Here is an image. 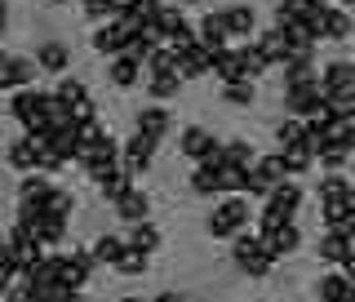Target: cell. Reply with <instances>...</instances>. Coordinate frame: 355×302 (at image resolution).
Instances as JSON below:
<instances>
[{
	"instance_id": "cell-1",
	"label": "cell",
	"mask_w": 355,
	"mask_h": 302,
	"mask_svg": "<svg viewBox=\"0 0 355 302\" xmlns=\"http://www.w3.org/2000/svg\"><path fill=\"white\" fill-rule=\"evenodd\" d=\"M49 111H53V94H44V89H18L9 98V116L22 125V133H44L49 129Z\"/></svg>"
},
{
	"instance_id": "cell-4",
	"label": "cell",
	"mask_w": 355,
	"mask_h": 302,
	"mask_svg": "<svg viewBox=\"0 0 355 302\" xmlns=\"http://www.w3.org/2000/svg\"><path fill=\"white\" fill-rule=\"evenodd\" d=\"M297 209H302V187L288 178V183L271 187V196H266V205H262V218H271V222H280V227H288V222L297 218Z\"/></svg>"
},
{
	"instance_id": "cell-26",
	"label": "cell",
	"mask_w": 355,
	"mask_h": 302,
	"mask_svg": "<svg viewBox=\"0 0 355 302\" xmlns=\"http://www.w3.org/2000/svg\"><path fill=\"white\" fill-rule=\"evenodd\" d=\"M142 76H147V81H160V76H178V53L173 49H155L147 62H142Z\"/></svg>"
},
{
	"instance_id": "cell-18",
	"label": "cell",
	"mask_w": 355,
	"mask_h": 302,
	"mask_svg": "<svg viewBox=\"0 0 355 302\" xmlns=\"http://www.w3.org/2000/svg\"><path fill=\"white\" fill-rule=\"evenodd\" d=\"M315 298H320V302H355V285H351L342 271H329V276H320Z\"/></svg>"
},
{
	"instance_id": "cell-47",
	"label": "cell",
	"mask_w": 355,
	"mask_h": 302,
	"mask_svg": "<svg viewBox=\"0 0 355 302\" xmlns=\"http://www.w3.org/2000/svg\"><path fill=\"white\" fill-rule=\"evenodd\" d=\"M155 302H187L182 294H173V289H164V294H155Z\"/></svg>"
},
{
	"instance_id": "cell-7",
	"label": "cell",
	"mask_w": 355,
	"mask_h": 302,
	"mask_svg": "<svg viewBox=\"0 0 355 302\" xmlns=\"http://www.w3.org/2000/svg\"><path fill=\"white\" fill-rule=\"evenodd\" d=\"M196 44L209 53V58H218L222 49H231V36H227V22H222L218 9H209L205 18H200V27H196Z\"/></svg>"
},
{
	"instance_id": "cell-21",
	"label": "cell",
	"mask_w": 355,
	"mask_h": 302,
	"mask_svg": "<svg viewBox=\"0 0 355 302\" xmlns=\"http://www.w3.org/2000/svg\"><path fill=\"white\" fill-rule=\"evenodd\" d=\"M125 40H129V31L116 27V22H107V27L94 31V49L107 53V58H120V53H125Z\"/></svg>"
},
{
	"instance_id": "cell-9",
	"label": "cell",
	"mask_w": 355,
	"mask_h": 302,
	"mask_svg": "<svg viewBox=\"0 0 355 302\" xmlns=\"http://www.w3.org/2000/svg\"><path fill=\"white\" fill-rule=\"evenodd\" d=\"M214 147H218V138L205 125H187L182 133H178V151H182L187 160H196V165H205L209 156H214Z\"/></svg>"
},
{
	"instance_id": "cell-27",
	"label": "cell",
	"mask_w": 355,
	"mask_h": 302,
	"mask_svg": "<svg viewBox=\"0 0 355 302\" xmlns=\"http://www.w3.org/2000/svg\"><path fill=\"white\" fill-rule=\"evenodd\" d=\"M253 174H258L266 187H280V183H288V174H284V160H280V151H271V156H258V160H253Z\"/></svg>"
},
{
	"instance_id": "cell-30",
	"label": "cell",
	"mask_w": 355,
	"mask_h": 302,
	"mask_svg": "<svg viewBox=\"0 0 355 302\" xmlns=\"http://www.w3.org/2000/svg\"><path fill=\"white\" fill-rule=\"evenodd\" d=\"M5 160L14 165L18 174H36V151H31V142H27V138H14V142H9Z\"/></svg>"
},
{
	"instance_id": "cell-2",
	"label": "cell",
	"mask_w": 355,
	"mask_h": 302,
	"mask_svg": "<svg viewBox=\"0 0 355 302\" xmlns=\"http://www.w3.org/2000/svg\"><path fill=\"white\" fill-rule=\"evenodd\" d=\"M209 236L214 240H236L244 236V227H249V200L244 196H218L214 214H209Z\"/></svg>"
},
{
	"instance_id": "cell-35",
	"label": "cell",
	"mask_w": 355,
	"mask_h": 302,
	"mask_svg": "<svg viewBox=\"0 0 355 302\" xmlns=\"http://www.w3.org/2000/svg\"><path fill=\"white\" fill-rule=\"evenodd\" d=\"M129 187H133V178H129L125 169H111V174L103 178V183H98V192H103V200H107V205H116V200L125 196Z\"/></svg>"
},
{
	"instance_id": "cell-20",
	"label": "cell",
	"mask_w": 355,
	"mask_h": 302,
	"mask_svg": "<svg viewBox=\"0 0 355 302\" xmlns=\"http://www.w3.org/2000/svg\"><path fill=\"white\" fill-rule=\"evenodd\" d=\"M253 160H258V156H253V147L244 138L218 142V169H222V165H231V169H253Z\"/></svg>"
},
{
	"instance_id": "cell-50",
	"label": "cell",
	"mask_w": 355,
	"mask_h": 302,
	"mask_svg": "<svg viewBox=\"0 0 355 302\" xmlns=\"http://www.w3.org/2000/svg\"><path fill=\"white\" fill-rule=\"evenodd\" d=\"M62 302H85V294H67V298H62Z\"/></svg>"
},
{
	"instance_id": "cell-28",
	"label": "cell",
	"mask_w": 355,
	"mask_h": 302,
	"mask_svg": "<svg viewBox=\"0 0 355 302\" xmlns=\"http://www.w3.org/2000/svg\"><path fill=\"white\" fill-rule=\"evenodd\" d=\"M214 76L222 85H240L244 81V67H240V53L236 49H222L218 58H214Z\"/></svg>"
},
{
	"instance_id": "cell-51",
	"label": "cell",
	"mask_w": 355,
	"mask_h": 302,
	"mask_svg": "<svg viewBox=\"0 0 355 302\" xmlns=\"http://www.w3.org/2000/svg\"><path fill=\"white\" fill-rule=\"evenodd\" d=\"M120 302H142V298H120Z\"/></svg>"
},
{
	"instance_id": "cell-6",
	"label": "cell",
	"mask_w": 355,
	"mask_h": 302,
	"mask_svg": "<svg viewBox=\"0 0 355 302\" xmlns=\"http://www.w3.org/2000/svg\"><path fill=\"white\" fill-rule=\"evenodd\" d=\"M31 81H36V62L27 53H5L0 58V89L18 94V89H31Z\"/></svg>"
},
{
	"instance_id": "cell-37",
	"label": "cell",
	"mask_w": 355,
	"mask_h": 302,
	"mask_svg": "<svg viewBox=\"0 0 355 302\" xmlns=\"http://www.w3.org/2000/svg\"><path fill=\"white\" fill-rule=\"evenodd\" d=\"M191 192H196V196H205V200H218V196H222V187H218V169H205V165H196V174H191Z\"/></svg>"
},
{
	"instance_id": "cell-36",
	"label": "cell",
	"mask_w": 355,
	"mask_h": 302,
	"mask_svg": "<svg viewBox=\"0 0 355 302\" xmlns=\"http://www.w3.org/2000/svg\"><path fill=\"white\" fill-rule=\"evenodd\" d=\"M236 53H240V67H244V81H249V85L258 81L262 72H271V67H266V58L258 53V44H240Z\"/></svg>"
},
{
	"instance_id": "cell-52",
	"label": "cell",
	"mask_w": 355,
	"mask_h": 302,
	"mask_svg": "<svg viewBox=\"0 0 355 302\" xmlns=\"http://www.w3.org/2000/svg\"><path fill=\"white\" fill-rule=\"evenodd\" d=\"M351 156H355V138H351Z\"/></svg>"
},
{
	"instance_id": "cell-44",
	"label": "cell",
	"mask_w": 355,
	"mask_h": 302,
	"mask_svg": "<svg viewBox=\"0 0 355 302\" xmlns=\"http://www.w3.org/2000/svg\"><path fill=\"white\" fill-rule=\"evenodd\" d=\"M58 169H62V160H58L53 151H40V156H36V174H40V178H49V174H58Z\"/></svg>"
},
{
	"instance_id": "cell-23",
	"label": "cell",
	"mask_w": 355,
	"mask_h": 302,
	"mask_svg": "<svg viewBox=\"0 0 355 302\" xmlns=\"http://www.w3.org/2000/svg\"><path fill=\"white\" fill-rule=\"evenodd\" d=\"M89 253H94V262H107V267H116V262L129 253V244H125V236H111V231H103V236L94 240V249H89Z\"/></svg>"
},
{
	"instance_id": "cell-46",
	"label": "cell",
	"mask_w": 355,
	"mask_h": 302,
	"mask_svg": "<svg viewBox=\"0 0 355 302\" xmlns=\"http://www.w3.org/2000/svg\"><path fill=\"white\" fill-rule=\"evenodd\" d=\"M85 18H89V22H103V27H107V22H111V5H85Z\"/></svg>"
},
{
	"instance_id": "cell-53",
	"label": "cell",
	"mask_w": 355,
	"mask_h": 302,
	"mask_svg": "<svg viewBox=\"0 0 355 302\" xmlns=\"http://www.w3.org/2000/svg\"><path fill=\"white\" fill-rule=\"evenodd\" d=\"M0 58H5V53H0Z\"/></svg>"
},
{
	"instance_id": "cell-12",
	"label": "cell",
	"mask_w": 355,
	"mask_h": 302,
	"mask_svg": "<svg viewBox=\"0 0 355 302\" xmlns=\"http://www.w3.org/2000/svg\"><path fill=\"white\" fill-rule=\"evenodd\" d=\"M31 62H36V72H49V76H58V81H62L67 67H71V49H67L62 40H44Z\"/></svg>"
},
{
	"instance_id": "cell-40",
	"label": "cell",
	"mask_w": 355,
	"mask_h": 302,
	"mask_svg": "<svg viewBox=\"0 0 355 302\" xmlns=\"http://www.w3.org/2000/svg\"><path fill=\"white\" fill-rule=\"evenodd\" d=\"M155 49H160V44H151L147 36H142V31H138V36H129V40H125V58H129V62H138V67L147 62Z\"/></svg>"
},
{
	"instance_id": "cell-34",
	"label": "cell",
	"mask_w": 355,
	"mask_h": 302,
	"mask_svg": "<svg viewBox=\"0 0 355 302\" xmlns=\"http://www.w3.org/2000/svg\"><path fill=\"white\" fill-rule=\"evenodd\" d=\"M280 160H284V174L293 178V174H306L311 165H315V156H311V147H306V142H297V147L280 151Z\"/></svg>"
},
{
	"instance_id": "cell-3",
	"label": "cell",
	"mask_w": 355,
	"mask_h": 302,
	"mask_svg": "<svg viewBox=\"0 0 355 302\" xmlns=\"http://www.w3.org/2000/svg\"><path fill=\"white\" fill-rule=\"evenodd\" d=\"M236 267L249 276V280H266L271 267H275V258L266 253V244L258 236H236Z\"/></svg>"
},
{
	"instance_id": "cell-25",
	"label": "cell",
	"mask_w": 355,
	"mask_h": 302,
	"mask_svg": "<svg viewBox=\"0 0 355 302\" xmlns=\"http://www.w3.org/2000/svg\"><path fill=\"white\" fill-rule=\"evenodd\" d=\"M107 76H111V85H116V89H133V85L142 81V67H138V62H129L125 53H120V58H111V62H107Z\"/></svg>"
},
{
	"instance_id": "cell-42",
	"label": "cell",
	"mask_w": 355,
	"mask_h": 302,
	"mask_svg": "<svg viewBox=\"0 0 355 302\" xmlns=\"http://www.w3.org/2000/svg\"><path fill=\"white\" fill-rule=\"evenodd\" d=\"M178 76H160V81H147V94H151V103H169V98H178Z\"/></svg>"
},
{
	"instance_id": "cell-48",
	"label": "cell",
	"mask_w": 355,
	"mask_h": 302,
	"mask_svg": "<svg viewBox=\"0 0 355 302\" xmlns=\"http://www.w3.org/2000/svg\"><path fill=\"white\" fill-rule=\"evenodd\" d=\"M342 276H347V280L355 285V258H347V262H342Z\"/></svg>"
},
{
	"instance_id": "cell-16",
	"label": "cell",
	"mask_w": 355,
	"mask_h": 302,
	"mask_svg": "<svg viewBox=\"0 0 355 302\" xmlns=\"http://www.w3.org/2000/svg\"><path fill=\"white\" fill-rule=\"evenodd\" d=\"M218 14L227 22V36H249V31L258 27V9L253 5H222Z\"/></svg>"
},
{
	"instance_id": "cell-43",
	"label": "cell",
	"mask_w": 355,
	"mask_h": 302,
	"mask_svg": "<svg viewBox=\"0 0 355 302\" xmlns=\"http://www.w3.org/2000/svg\"><path fill=\"white\" fill-rule=\"evenodd\" d=\"M147 267H151V258H142V253H133V249H129L125 258L116 262V271H120V276H142Z\"/></svg>"
},
{
	"instance_id": "cell-13",
	"label": "cell",
	"mask_w": 355,
	"mask_h": 302,
	"mask_svg": "<svg viewBox=\"0 0 355 302\" xmlns=\"http://www.w3.org/2000/svg\"><path fill=\"white\" fill-rule=\"evenodd\" d=\"M355 31V22L347 9H338V5H324V14H320V27H315V40H347Z\"/></svg>"
},
{
	"instance_id": "cell-24",
	"label": "cell",
	"mask_w": 355,
	"mask_h": 302,
	"mask_svg": "<svg viewBox=\"0 0 355 302\" xmlns=\"http://www.w3.org/2000/svg\"><path fill=\"white\" fill-rule=\"evenodd\" d=\"M49 192H53V183H49V178H40V174H27V178L18 183V205L36 209V205H40V200L49 196Z\"/></svg>"
},
{
	"instance_id": "cell-19",
	"label": "cell",
	"mask_w": 355,
	"mask_h": 302,
	"mask_svg": "<svg viewBox=\"0 0 355 302\" xmlns=\"http://www.w3.org/2000/svg\"><path fill=\"white\" fill-rule=\"evenodd\" d=\"M125 244L133 253H142V258H151L155 249H160V227H155V222H138V227H129V236H125Z\"/></svg>"
},
{
	"instance_id": "cell-49",
	"label": "cell",
	"mask_w": 355,
	"mask_h": 302,
	"mask_svg": "<svg viewBox=\"0 0 355 302\" xmlns=\"http://www.w3.org/2000/svg\"><path fill=\"white\" fill-rule=\"evenodd\" d=\"M5 22H9V5H0V31H5Z\"/></svg>"
},
{
	"instance_id": "cell-22",
	"label": "cell",
	"mask_w": 355,
	"mask_h": 302,
	"mask_svg": "<svg viewBox=\"0 0 355 302\" xmlns=\"http://www.w3.org/2000/svg\"><path fill=\"white\" fill-rule=\"evenodd\" d=\"M262 244H266V253L280 262V258H288V253H297V244H302V231H297V222H288V227H280L271 240H262Z\"/></svg>"
},
{
	"instance_id": "cell-29",
	"label": "cell",
	"mask_w": 355,
	"mask_h": 302,
	"mask_svg": "<svg viewBox=\"0 0 355 302\" xmlns=\"http://www.w3.org/2000/svg\"><path fill=\"white\" fill-rule=\"evenodd\" d=\"M253 44H258V53H262V58H266V67H280L284 58H288V49H284V36H280V31H262V36L258 40H253Z\"/></svg>"
},
{
	"instance_id": "cell-8",
	"label": "cell",
	"mask_w": 355,
	"mask_h": 302,
	"mask_svg": "<svg viewBox=\"0 0 355 302\" xmlns=\"http://www.w3.org/2000/svg\"><path fill=\"white\" fill-rule=\"evenodd\" d=\"M160 142H151V138H142V133H133V138L120 147V169H125L129 178H138V174H147L151 169V156Z\"/></svg>"
},
{
	"instance_id": "cell-38",
	"label": "cell",
	"mask_w": 355,
	"mask_h": 302,
	"mask_svg": "<svg viewBox=\"0 0 355 302\" xmlns=\"http://www.w3.org/2000/svg\"><path fill=\"white\" fill-rule=\"evenodd\" d=\"M315 249H320V258H324V262H338V267L347 262V236H338V231H324Z\"/></svg>"
},
{
	"instance_id": "cell-15",
	"label": "cell",
	"mask_w": 355,
	"mask_h": 302,
	"mask_svg": "<svg viewBox=\"0 0 355 302\" xmlns=\"http://www.w3.org/2000/svg\"><path fill=\"white\" fill-rule=\"evenodd\" d=\"M214 72V58H209L200 44H187V49H178V81H200V76Z\"/></svg>"
},
{
	"instance_id": "cell-33",
	"label": "cell",
	"mask_w": 355,
	"mask_h": 302,
	"mask_svg": "<svg viewBox=\"0 0 355 302\" xmlns=\"http://www.w3.org/2000/svg\"><path fill=\"white\" fill-rule=\"evenodd\" d=\"M347 192H351V183L342 174H324L315 196H320V205H342V196H347Z\"/></svg>"
},
{
	"instance_id": "cell-11",
	"label": "cell",
	"mask_w": 355,
	"mask_h": 302,
	"mask_svg": "<svg viewBox=\"0 0 355 302\" xmlns=\"http://www.w3.org/2000/svg\"><path fill=\"white\" fill-rule=\"evenodd\" d=\"M111 209H116V214L125 218L129 227H138V222H151V196L142 192V187H129V192L120 196V200H116Z\"/></svg>"
},
{
	"instance_id": "cell-39",
	"label": "cell",
	"mask_w": 355,
	"mask_h": 302,
	"mask_svg": "<svg viewBox=\"0 0 355 302\" xmlns=\"http://www.w3.org/2000/svg\"><path fill=\"white\" fill-rule=\"evenodd\" d=\"M222 103H231V107H249V103H258V89H253L249 81H240V85H222Z\"/></svg>"
},
{
	"instance_id": "cell-5",
	"label": "cell",
	"mask_w": 355,
	"mask_h": 302,
	"mask_svg": "<svg viewBox=\"0 0 355 302\" xmlns=\"http://www.w3.org/2000/svg\"><path fill=\"white\" fill-rule=\"evenodd\" d=\"M320 103H324V94H320V81H306V85H293V89H284V111H288V120H315V111Z\"/></svg>"
},
{
	"instance_id": "cell-14",
	"label": "cell",
	"mask_w": 355,
	"mask_h": 302,
	"mask_svg": "<svg viewBox=\"0 0 355 302\" xmlns=\"http://www.w3.org/2000/svg\"><path fill=\"white\" fill-rule=\"evenodd\" d=\"M169 129H173V120H169L164 107H142L138 116H133V133H142V138H151V142H160Z\"/></svg>"
},
{
	"instance_id": "cell-41",
	"label": "cell",
	"mask_w": 355,
	"mask_h": 302,
	"mask_svg": "<svg viewBox=\"0 0 355 302\" xmlns=\"http://www.w3.org/2000/svg\"><path fill=\"white\" fill-rule=\"evenodd\" d=\"M275 142H280V151H288V147H297V142H302V120H280V125H275Z\"/></svg>"
},
{
	"instance_id": "cell-32",
	"label": "cell",
	"mask_w": 355,
	"mask_h": 302,
	"mask_svg": "<svg viewBox=\"0 0 355 302\" xmlns=\"http://www.w3.org/2000/svg\"><path fill=\"white\" fill-rule=\"evenodd\" d=\"M53 98H58V107L67 111V107L85 103V98H89V89H85V81H76V76H62L58 89H53Z\"/></svg>"
},
{
	"instance_id": "cell-31",
	"label": "cell",
	"mask_w": 355,
	"mask_h": 302,
	"mask_svg": "<svg viewBox=\"0 0 355 302\" xmlns=\"http://www.w3.org/2000/svg\"><path fill=\"white\" fill-rule=\"evenodd\" d=\"M315 160L324 165L329 174H342V165L351 160V147H347V142H338V138H329L324 147H320V156H315Z\"/></svg>"
},
{
	"instance_id": "cell-45",
	"label": "cell",
	"mask_w": 355,
	"mask_h": 302,
	"mask_svg": "<svg viewBox=\"0 0 355 302\" xmlns=\"http://www.w3.org/2000/svg\"><path fill=\"white\" fill-rule=\"evenodd\" d=\"M0 302H36V298H31V289H27V280H14V285L5 289V298H0Z\"/></svg>"
},
{
	"instance_id": "cell-10",
	"label": "cell",
	"mask_w": 355,
	"mask_h": 302,
	"mask_svg": "<svg viewBox=\"0 0 355 302\" xmlns=\"http://www.w3.org/2000/svg\"><path fill=\"white\" fill-rule=\"evenodd\" d=\"M315 81H320V94H347V89H355V62L333 58L324 72H315Z\"/></svg>"
},
{
	"instance_id": "cell-17",
	"label": "cell",
	"mask_w": 355,
	"mask_h": 302,
	"mask_svg": "<svg viewBox=\"0 0 355 302\" xmlns=\"http://www.w3.org/2000/svg\"><path fill=\"white\" fill-rule=\"evenodd\" d=\"M275 31H280V36H284V49L288 53H302V58H315V31H311V27H302V22H288V27H275Z\"/></svg>"
}]
</instances>
